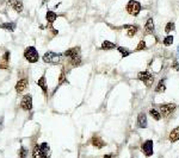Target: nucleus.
I'll list each match as a JSON object with an SVG mask.
<instances>
[{
    "label": "nucleus",
    "instance_id": "20e7f679",
    "mask_svg": "<svg viewBox=\"0 0 179 158\" xmlns=\"http://www.w3.org/2000/svg\"><path fill=\"white\" fill-rule=\"evenodd\" d=\"M127 11L128 13H130L131 16H137L141 11V4L136 0H130L127 5Z\"/></svg>",
    "mask_w": 179,
    "mask_h": 158
},
{
    "label": "nucleus",
    "instance_id": "393cba45",
    "mask_svg": "<svg viewBox=\"0 0 179 158\" xmlns=\"http://www.w3.org/2000/svg\"><path fill=\"white\" fill-rule=\"evenodd\" d=\"M118 51L122 54V56H123V57H127V56H129V55L131 54V52H130L127 48H123V47H119V48H118Z\"/></svg>",
    "mask_w": 179,
    "mask_h": 158
},
{
    "label": "nucleus",
    "instance_id": "c756f323",
    "mask_svg": "<svg viewBox=\"0 0 179 158\" xmlns=\"http://www.w3.org/2000/svg\"><path fill=\"white\" fill-rule=\"evenodd\" d=\"M8 60H10V52L6 51L5 55H4V61H5V62H8Z\"/></svg>",
    "mask_w": 179,
    "mask_h": 158
},
{
    "label": "nucleus",
    "instance_id": "f257e3e1",
    "mask_svg": "<svg viewBox=\"0 0 179 158\" xmlns=\"http://www.w3.org/2000/svg\"><path fill=\"white\" fill-rule=\"evenodd\" d=\"M63 55L66 57L71 58V63L72 66H80L81 63V57H80V49L79 48H72L68 49L63 52Z\"/></svg>",
    "mask_w": 179,
    "mask_h": 158
},
{
    "label": "nucleus",
    "instance_id": "6e6552de",
    "mask_svg": "<svg viewBox=\"0 0 179 158\" xmlns=\"http://www.w3.org/2000/svg\"><path fill=\"white\" fill-rule=\"evenodd\" d=\"M175 109H176V105H173V103H167V105H161L160 106V112L164 117L170 115Z\"/></svg>",
    "mask_w": 179,
    "mask_h": 158
},
{
    "label": "nucleus",
    "instance_id": "ddd939ff",
    "mask_svg": "<svg viewBox=\"0 0 179 158\" xmlns=\"http://www.w3.org/2000/svg\"><path fill=\"white\" fill-rule=\"evenodd\" d=\"M137 125L140 128H146L147 127V115L145 113H140L137 117Z\"/></svg>",
    "mask_w": 179,
    "mask_h": 158
},
{
    "label": "nucleus",
    "instance_id": "9b49d317",
    "mask_svg": "<svg viewBox=\"0 0 179 158\" xmlns=\"http://www.w3.org/2000/svg\"><path fill=\"white\" fill-rule=\"evenodd\" d=\"M91 143H92V145L95 148V149H103L106 144H105V142L101 139V138H99V137H93L92 139H91Z\"/></svg>",
    "mask_w": 179,
    "mask_h": 158
},
{
    "label": "nucleus",
    "instance_id": "423d86ee",
    "mask_svg": "<svg viewBox=\"0 0 179 158\" xmlns=\"http://www.w3.org/2000/svg\"><path fill=\"white\" fill-rule=\"evenodd\" d=\"M20 107L24 111H31V108H32V96L30 94H26V95L23 96L22 102H20Z\"/></svg>",
    "mask_w": 179,
    "mask_h": 158
},
{
    "label": "nucleus",
    "instance_id": "a211bd4d",
    "mask_svg": "<svg viewBox=\"0 0 179 158\" xmlns=\"http://www.w3.org/2000/svg\"><path fill=\"white\" fill-rule=\"evenodd\" d=\"M145 27H146V31H147V32H153V31H154V21H153L152 18H149V19L147 20Z\"/></svg>",
    "mask_w": 179,
    "mask_h": 158
},
{
    "label": "nucleus",
    "instance_id": "1a4fd4ad",
    "mask_svg": "<svg viewBox=\"0 0 179 158\" xmlns=\"http://www.w3.org/2000/svg\"><path fill=\"white\" fill-rule=\"evenodd\" d=\"M28 86H29V82H28L26 79L19 80V81L17 82V84H16V92H17L18 94L23 93V92H25V90L28 89Z\"/></svg>",
    "mask_w": 179,
    "mask_h": 158
},
{
    "label": "nucleus",
    "instance_id": "b1692460",
    "mask_svg": "<svg viewBox=\"0 0 179 158\" xmlns=\"http://www.w3.org/2000/svg\"><path fill=\"white\" fill-rule=\"evenodd\" d=\"M26 156H28V150H26L24 146H22V148L19 149L18 157H19V158H26Z\"/></svg>",
    "mask_w": 179,
    "mask_h": 158
},
{
    "label": "nucleus",
    "instance_id": "412c9836",
    "mask_svg": "<svg viewBox=\"0 0 179 158\" xmlns=\"http://www.w3.org/2000/svg\"><path fill=\"white\" fill-rule=\"evenodd\" d=\"M63 83H68V80H67L66 75H65V72L62 70L61 74H60V78H59V86H61Z\"/></svg>",
    "mask_w": 179,
    "mask_h": 158
},
{
    "label": "nucleus",
    "instance_id": "2eb2a0df",
    "mask_svg": "<svg viewBox=\"0 0 179 158\" xmlns=\"http://www.w3.org/2000/svg\"><path fill=\"white\" fill-rule=\"evenodd\" d=\"M170 140H171V143L179 140V126L176 127L175 130H172V132L170 133Z\"/></svg>",
    "mask_w": 179,
    "mask_h": 158
},
{
    "label": "nucleus",
    "instance_id": "6ab92c4d",
    "mask_svg": "<svg viewBox=\"0 0 179 158\" xmlns=\"http://www.w3.org/2000/svg\"><path fill=\"white\" fill-rule=\"evenodd\" d=\"M116 45L112 43V42H109V41H104L103 42V44H101V49L103 50H111V49H113Z\"/></svg>",
    "mask_w": 179,
    "mask_h": 158
},
{
    "label": "nucleus",
    "instance_id": "f8f14e48",
    "mask_svg": "<svg viewBox=\"0 0 179 158\" xmlns=\"http://www.w3.org/2000/svg\"><path fill=\"white\" fill-rule=\"evenodd\" d=\"M32 158H48V157H47V154H44L41 150L40 145H35V148L32 150Z\"/></svg>",
    "mask_w": 179,
    "mask_h": 158
},
{
    "label": "nucleus",
    "instance_id": "9d476101",
    "mask_svg": "<svg viewBox=\"0 0 179 158\" xmlns=\"http://www.w3.org/2000/svg\"><path fill=\"white\" fill-rule=\"evenodd\" d=\"M8 6H11L16 12H22L23 11V2L19 0H8Z\"/></svg>",
    "mask_w": 179,
    "mask_h": 158
},
{
    "label": "nucleus",
    "instance_id": "39448f33",
    "mask_svg": "<svg viewBox=\"0 0 179 158\" xmlns=\"http://www.w3.org/2000/svg\"><path fill=\"white\" fill-rule=\"evenodd\" d=\"M137 78H139L140 81H142L147 87H151L153 84V81H154V76L149 72H140Z\"/></svg>",
    "mask_w": 179,
    "mask_h": 158
},
{
    "label": "nucleus",
    "instance_id": "7c9ffc66",
    "mask_svg": "<svg viewBox=\"0 0 179 158\" xmlns=\"http://www.w3.org/2000/svg\"><path fill=\"white\" fill-rule=\"evenodd\" d=\"M173 68H175V69H178V68H179V66H178V62H177V61H176V62H175V63H173Z\"/></svg>",
    "mask_w": 179,
    "mask_h": 158
},
{
    "label": "nucleus",
    "instance_id": "f03ea898",
    "mask_svg": "<svg viewBox=\"0 0 179 158\" xmlns=\"http://www.w3.org/2000/svg\"><path fill=\"white\" fill-rule=\"evenodd\" d=\"M24 57H25V60L29 61L30 63H36V62H38V60H40L38 52H37V50H36L34 47H29V48L25 49V51H24Z\"/></svg>",
    "mask_w": 179,
    "mask_h": 158
},
{
    "label": "nucleus",
    "instance_id": "aec40b11",
    "mask_svg": "<svg viewBox=\"0 0 179 158\" xmlns=\"http://www.w3.org/2000/svg\"><path fill=\"white\" fill-rule=\"evenodd\" d=\"M125 27L129 29L128 30V36L129 37H134L135 33H136V31H137V27L136 26H130V25H125Z\"/></svg>",
    "mask_w": 179,
    "mask_h": 158
},
{
    "label": "nucleus",
    "instance_id": "5701e85b",
    "mask_svg": "<svg viewBox=\"0 0 179 158\" xmlns=\"http://www.w3.org/2000/svg\"><path fill=\"white\" fill-rule=\"evenodd\" d=\"M149 113H151V115L155 119V120H160V118H161V115H160V113L157 111V109H154V108H152L151 111H149Z\"/></svg>",
    "mask_w": 179,
    "mask_h": 158
},
{
    "label": "nucleus",
    "instance_id": "cd10ccee",
    "mask_svg": "<svg viewBox=\"0 0 179 158\" xmlns=\"http://www.w3.org/2000/svg\"><path fill=\"white\" fill-rule=\"evenodd\" d=\"M175 30V24L173 23H169L167 25H166V27H165V32L166 33H170L171 31H173Z\"/></svg>",
    "mask_w": 179,
    "mask_h": 158
},
{
    "label": "nucleus",
    "instance_id": "dca6fc26",
    "mask_svg": "<svg viewBox=\"0 0 179 158\" xmlns=\"http://www.w3.org/2000/svg\"><path fill=\"white\" fill-rule=\"evenodd\" d=\"M45 18H47V20H48L49 24H53V23L56 20L57 14H56L55 12H53V11H48L47 14H45Z\"/></svg>",
    "mask_w": 179,
    "mask_h": 158
},
{
    "label": "nucleus",
    "instance_id": "4be33fe9",
    "mask_svg": "<svg viewBox=\"0 0 179 158\" xmlns=\"http://www.w3.org/2000/svg\"><path fill=\"white\" fill-rule=\"evenodd\" d=\"M165 89H166V87H165V84H164V80H160L155 90H157L158 93H163V92H165Z\"/></svg>",
    "mask_w": 179,
    "mask_h": 158
},
{
    "label": "nucleus",
    "instance_id": "c85d7f7f",
    "mask_svg": "<svg viewBox=\"0 0 179 158\" xmlns=\"http://www.w3.org/2000/svg\"><path fill=\"white\" fill-rule=\"evenodd\" d=\"M143 49H146V42L145 41H141L140 43H139V45H137V48H136V50H143Z\"/></svg>",
    "mask_w": 179,
    "mask_h": 158
},
{
    "label": "nucleus",
    "instance_id": "473e14b6",
    "mask_svg": "<svg viewBox=\"0 0 179 158\" xmlns=\"http://www.w3.org/2000/svg\"><path fill=\"white\" fill-rule=\"evenodd\" d=\"M177 51H178V55H179V47H178V49H177Z\"/></svg>",
    "mask_w": 179,
    "mask_h": 158
},
{
    "label": "nucleus",
    "instance_id": "7ed1b4c3",
    "mask_svg": "<svg viewBox=\"0 0 179 158\" xmlns=\"http://www.w3.org/2000/svg\"><path fill=\"white\" fill-rule=\"evenodd\" d=\"M60 60H61V55L54 51H47L43 56V61L49 64H57L60 63Z\"/></svg>",
    "mask_w": 179,
    "mask_h": 158
},
{
    "label": "nucleus",
    "instance_id": "2f4dec72",
    "mask_svg": "<svg viewBox=\"0 0 179 158\" xmlns=\"http://www.w3.org/2000/svg\"><path fill=\"white\" fill-rule=\"evenodd\" d=\"M112 157V155H111V154H109V155H105V156H104V158H111Z\"/></svg>",
    "mask_w": 179,
    "mask_h": 158
},
{
    "label": "nucleus",
    "instance_id": "4468645a",
    "mask_svg": "<svg viewBox=\"0 0 179 158\" xmlns=\"http://www.w3.org/2000/svg\"><path fill=\"white\" fill-rule=\"evenodd\" d=\"M36 84L38 86V87H41L42 88V90H43V94L44 95H47V83H45V75H43L41 79L37 80V82H36Z\"/></svg>",
    "mask_w": 179,
    "mask_h": 158
},
{
    "label": "nucleus",
    "instance_id": "0eeeda50",
    "mask_svg": "<svg viewBox=\"0 0 179 158\" xmlns=\"http://www.w3.org/2000/svg\"><path fill=\"white\" fill-rule=\"evenodd\" d=\"M141 150H142V152H143L147 157L152 156V155H153V140H147V142H145V143L142 144Z\"/></svg>",
    "mask_w": 179,
    "mask_h": 158
},
{
    "label": "nucleus",
    "instance_id": "bb28decb",
    "mask_svg": "<svg viewBox=\"0 0 179 158\" xmlns=\"http://www.w3.org/2000/svg\"><path fill=\"white\" fill-rule=\"evenodd\" d=\"M172 43H173V36H167V37H165L164 44H165L166 47H170Z\"/></svg>",
    "mask_w": 179,
    "mask_h": 158
},
{
    "label": "nucleus",
    "instance_id": "a878e982",
    "mask_svg": "<svg viewBox=\"0 0 179 158\" xmlns=\"http://www.w3.org/2000/svg\"><path fill=\"white\" fill-rule=\"evenodd\" d=\"M40 148H41V150H42L44 154H48V152H49V150H50V146H49V144H48V143H42V144L40 145Z\"/></svg>",
    "mask_w": 179,
    "mask_h": 158
},
{
    "label": "nucleus",
    "instance_id": "f3484780",
    "mask_svg": "<svg viewBox=\"0 0 179 158\" xmlns=\"http://www.w3.org/2000/svg\"><path fill=\"white\" fill-rule=\"evenodd\" d=\"M0 26L5 30H8V31H14L16 30V23H4Z\"/></svg>",
    "mask_w": 179,
    "mask_h": 158
}]
</instances>
